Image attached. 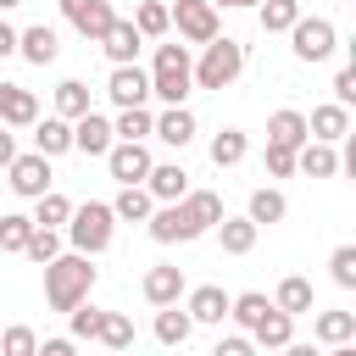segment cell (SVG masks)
I'll list each match as a JSON object with an SVG mask.
<instances>
[{
  "label": "cell",
  "instance_id": "1",
  "mask_svg": "<svg viewBox=\"0 0 356 356\" xmlns=\"http://www.w3.org/2000/svg\"><path fill=\"white\" fill-rule=\"evenodd\" d=\"M89 289H95V267H89V256L61 250V256L44 267V300H50V312H72V306H83Z\"/></svg>",
  "mask_w": 356,
  "mask_h": 356
},
{
  "label": "cell",
  "instance_id": "2",
  "mask_svg": "<svg viewBox=\"0 0 356 356\" xmlns=\"http://www.w3.org/2000/svg\"><path fill=\"white\" fill-rule=\"evenodd\" d=\"M189 44H156V61H150V95L161 106H184L189 89H195V72H189Z\"/></svg>",
  "mask_w": 356,
  "mask_h": 356
},
{
  "label": "cell",
  "instance_id": "3",
  "mask_svg": "<svg viewBox=\"0 0 356 356\" xmlns=\"http://www.w3.org/2000/svg\"><path fill=\"white\" fill-rule=\"evenodd\" d=\"M61 234H67V245L78 256H100L111 245V234H117V217H111L106 200H83V206H72V217H67Z\"/></svg>",
  "mask_w": 356,
  "mask_h": 356
},
{
  "label": "cell",
  "instance_id": "4",
  "mask_svg": "<svg viewBox=\"0 0 356 356\" xmlns=\"http://www.w3.org/2000/svg\"><path fill=\"white\" fill-rule=\"evenodd\" d=\"M189 72H195V89H228L245 72V44L228 39V33H217L211 44H200V61Z\"/></svg>",
  "mask_w": 356,
  "mask_h": 356
},
{
  "label": "cell",
  "instance_id": "5",
  "mask_svg": "<svg viewBox=\"0 0 356 356\" xmlns=\"http://www.w3.org/2000/svg\"><path fill=\"white\" fill-rule=\"evenodd\" d=\"M334 44H339V28H334L328 17H306V11H300V22L289 28V50H295V61H328Z\"/></svg>",
  "mask_w": 356,
  "mask_h": 356
},
{
  "label": "cell",
  "instance_id": "6",
  "mask_svg": "<svg viewBox=\"0 0 356 356\" xmlns=\"http://www.w3.org/2000/svg\"><path fill=\"white\" fill-rule=\"evenodd\" d=\"M167 22L178 28L184 44H211L217 39V6H206V0H172Z\"/></svg>",
  "mask_w": 356,
  "mask_h": 356
},
{
  "label": "cell",
  "instance_id": "7",
  "mask_svg": "<svg viewBox=\"0 0 356 356\" xmlns=\"http://www.w3.org/2000/svg\"><path fill=\"white\" fill-rule=\"evenodd\" d=\"M145 234H150L156 245H189V239H200V228H195V217L184 211V200L156 206V211L145 217Z\"/></svg>",
  "mask_w": 356,
  "mask_h": 356
},
{
  "label": "cell",
  "instance_id": "8",
  "mask_svg": "<svg viewBox=\"0 0 356 356\" xmlns=\"http://www.w3.org/2000/svg\"><path fill=\"white\" fill-rule=\"evenodd\" d=\"M61 17L89 39V44H100L106 39V28L117 22V11H111V0H61Z\"/></svg>",
  "mask_w": 356,
  "mask_h": 356
},
{
  "label": "cell",
  "instance_id": "9",
  "mask_svg": "<svg viewBox=\"0 0 356 356\" xmlns=\"http://www.w3.org/2000/svg\"><path fill=\"white\" fill-rule=\"evenodd\" d=\"M106 95H111V106H117V111H134V106H145V100H150V72H145L139 61H134V67H111Z\"/></svg>",
  "mask_w": 356,
  "mask_h": 356
},
{
  "label": "cell",
  "instance_id": "10",
  "mask_svg": "<svg viewBox=\"0 0 356 356\" xmlns=\"http://www.w3.org/2000/svg\"><path fill=\"white\" fill-rule=\"evenodd\" d=\"M6 184H11V195H22V200H39V195H50V161L44 156H17L11 167H6Z\"/></svg>",
  "mask_w": 356,
  "mask_h": 356
},
{
  "label": "cell",
  "instance_id": "11",
  "mask_svg": "<svg viewBox=\"0 0 356 356\" xmlns=\"http://www.w3.org/2000/svg\"><path fill=\"white\" fill-rule=\"evenodd\" d=\"M106 172H111L122 189L145 184V178H150V145H111V150H106Z\"/></svg>",
  "mask_w": 356,
  "mask_h": 356
},
{
  "label": "cell",
  "instance_id": "12",
  "mask_svg": "<svg viewBox=\"0 0 356 356\" xmlns=\"http://www.w3.org/2000/svg\"><path fill=\"white\" fill-rule=\"evenodd\" d=\"M145 300L150 306H178L184 295H189V278H184V267H172V261H161V267H150L145 273Z\"/></svg>",
  "mask_w": 356,
  "mask_h": 356
},
{
  "label": "cell",
  "instance_id": "13",
  "mask_svg": "<svg viewBox=\"0 0 356 356\" xmlns=\"http://www.w3.org/2000/svg\"><path fill=\"white\" fill-rule=\"evenodd\" d=\"M228 289H217V284H200V289H189L178 306L189 312V323H206V328H217V323H228Z\"/></svg>",
  "mask_w": 356,
  "mask_h": 356
},
{
  "label": "cell",
  "instance_id": "14",
  "mask_svg": "<svg viewBox=\"0 0 356 356\" xmlns=\"http://www.w3.org/2000/svg\"><path fill=\"white\" fill-rule=\"evenodd\" d=\"M145 195H150L156 206H172V200H184V195H189V172H184L178 161H150Z\"/></svg>",
  "mask_w": 356,
  "mask_h": 356
},
{
  "label": "cell",
  "instance_id": "15",
  "mask_svg": "<svg viewBox=\"0 0 356 356\" xmlns=\"http://www.w3.org/2000/svg\"><path fill=\"white\" fill-rule=\"evenodd\" d=\"M39 122V95L22 83H0V128H33Z\"/></svg>",
  "mask_w": 356,
  "mask_h": 356
},
{
  "label": "cell",
  "instance_id": "16",
  "mask_svg": "<svg viewBox=\"0 0 356 356\" xmlns=\"http://www.w3.org/2000/svg\"><path fill=\"white\" fill-rule=\"evenodd\" d=\"M17 56H22L28 67H50V61L61 56V39H56V28H50V22H33V28H22V33H17Z\"/></svg>",
  "mask_w": 356,
  "mask_h": 356
},
{
  "label": "cell",
  "instance_id": "17",
  "mask_svg": "<svg viewBox=\"0 0 356 356\" xmlns=\"http://www.w3.org/2000/svg\"><path fill=\"white\" fill-rule=\"evenodd\" d=\"M139 44H145V39H139V28H134L128 17H117V22L106 28V39H100V50H106L111 67H134V61H139Z\"/></svg>",
  "mask_w": 356,
  "mask_h": 356
},
{
  "label": "cell",
  "instance_id": "18",
  "mask_svg": "<svg viewBox=\"0 0 356 356\" xmlns=\"http://www.w3.org/2000/svg\"><path fill=\"white\" fill-rule=\"evenodd\" d=\"M312 134H306V111H295V106H278L273 117H267V145H278V150H300Z\"/></svg>",
  "mask_w": 356,
  "mask_h": 356
},
{
  "label": "cell",
  "instance_id": "19",
  "mask_svg": "<svg viewBox=\"0 0 356 356\" xmlns=\"http://www.w3.org/2000/svg\"><path fill=\"white\" fill-rule=\"evenodd\" d=\"M117 139H111V117H100V111H83L78 122H72V150H83V156H106Z\"/></svg>",
  "mask_w": 356,
  "mask_h": 356
},
{
  "label": "cell",
  "instance_id": "20",
  "mask_svg": "<svg viewBox=\"0 0 356 356\" xmlns=\"http://www.w3.org/2000/svg\"><path fill=\"white\" fill-rule=\"evenodd\" d=\"M306 134L317 139V145H339L345 134H350V111L345 106H312V117H306Z\"/></svg>",
  "mask_w": 356,
  "mask_h": 356
},
{
  "label": "cell",
  "instance_id": "21",
  "mask_svg": "<svg viewBox=\"0 0 356 356\" xmlns=\"http://www.w3.org/2000/svg\"><path fill=\"white\" fill-rule=\"evenodd\" d=\"M67 150H72V122H61L56 111L39 117V122H33V156L56 161V156H67Z\"/></svg>",
  "mask_w": 356,
  "mask_h": 356
},
{
  "label": "cell",
  "instance_id": "22",
  "mask_svg": "<svg viewBox=\"0 0 356 356\" xmlns=\"http://www.w3.org/2000/svg\"><path fill=\"white\" fill-rule=\"evenodd\" d=\"M150 139H161V145H172V150H184V145L195 139V111H189V106H167V111L156 117V128H150Z\"/></svg>",
  "mask_w": 356,
  "mask_h": 356
},
{
  "label": "cell",
  "instance_id": "23",
  "mask_svg": "<svg viewBox=\"0 0 356 356\" xmlns=\"http://www.w3.org/2000/svg\"><path fill=\"white\" fill-rule=\"evenodd\" d=\"M245 339H250L256 350H284V345L295 339V317H284L278 306H267V317H261V323H256Z\"/></svg>",
  "mask_w": 356,
  "mask_h": 356
},
{
  "label": "cell",
  "instance_id": "24",
  "mask_svg": "<svg viewBox=\"0 0 356 356\" xmlns=\"http://www.w3.org/2000/svg\"><path fill=\"white\" fill-rule=\"evenodd\" d=\"M295 172H306V178H334V172H339V150L306 139V145L295 150Z\"/></svg>",
  "mask_w": 356,
  "mask_h": 356
},
{
  "label": "cell",
  "instance_id": "25",
  "mask_svg": "<svg viewBox=\"0 0 356 356\" xmlns=\"http://www.w3.org/2000/svg\"><path fill=\"white\" fill-rule=\"evenodd\" d=\"M273 306L284 312V317H306V312H317V300H312V284L306 278H278V289H273Z\"/></svg>",
  "mask_w": 356,
  "mask_h": 356
},
{
  "label": "cell",
  "instance_id": "26",
  "mask_svg": "<svg viewBox=\"0 0 356 356\" xmlns=\"http://www.w3.org/2000/svg\"><path fill=\"white\" fill-rule=\"evenodd\" d=\"M150 128H156L150 106H134V111H117V117H111V139H117V145H145Z\"/></svg>",
  "mask_w": 356,
  "mask_h": 356
},
{
  "label": "cell",
  "instance_id": "27",
  "mask_svg": "<svg viewBox=\"0 0 356 356\" xmlns=\"http://www.w3.org/2000/svg\"><path fill=\"white\" fill-rule=\"evenodd\" d=\"M256 228H273V222H284L289 217V200H284V189H273V184H261L256 195H250V211H245Z\"/></svg>",
  "mask_w": 356,
  "mask_h": 356
},
{
  "label": "cell",
  "instance_id": "28",
  "mask_svg": "<svg viewBox=\"0 0 356 356\" xmlns=\"http://www.w3.org/2000/svg\"><path fill=\"white\" fill-rule=\"evenodd\" d=\"M256 234H261V228H256L250 217H222V222H217V245H222L228 256H250V250H256Z\"/></svg>",
  "mask_w": 356,
  "mask_h": 356
},
{
  "label": "cell",
  "instance_id": "29",
  "mask_svg": "<svg viewBox=\"0 0 356 356\" xmlns=\"http://www.w3.org/2000/svg\"><path fill=\"white\" fill-rule=\"evenodd\" d=\"M83 111H95V106H89V83H83V78H61V83H56V117H61V122H78Z\"/></svg>",
  "mask_w": 356,
  "mask_h": 356
},
{
  "label": "cell",
  "instance_id": "30",
  "mask_svg": "<svg viewBox=\"0 0 356 356\" xmlns=\"http://www.w3.org/2000/svg\"><path fill=\"white\" fill-rule=\"evenodd\" d=\"M184 211L195 217V228H200V234H206V228H217V222L228 217V211H222V195H217V189H189V195H184Z\"/></svg>",
  "mask_w": 356,
  "mask_h": 356
},
{
  "label": "cell",
  "instance_id": "31",
  "mask_svg": "<svg viewBox=\"0 0 356 356\" xmlns=\"http://www.w3.org/2000/svg\"><path fill=\"white\" fill-rule=\"evenodd\" d=\"M150 334L172 350V345H184V339L195 334V323H189V312H184V306H156V328H150Z\"/></svg>",
  "mask_w": 356,
  "mask_h": 356
},
{
  "label": "cell",
  "instance_id": "32",
  "mask_svg": "<svg viewBox=\"0 0 356 356\" xmlns=\"http://www.w3.org/2000/svg\"><path fill=\"white\" fill-rule=\"evenodd\" d=\"M312 334L323 345H350L356 339V312H317L312 317Z\"/></svg>",
  "mask_w": 356,
  "mask_h": 356
},
{
  "label": "cell",
  "instance_id": "33",
  "mask_svg": "<svg viewBox=\"0 0 356 356\" xmlns=\"http://www.w3.org/2000/svg\"><path fill=\"white\" fill-rule=\"evenodd\" d=\"M111 206V217L117 222H145L150 211H156V200L145 195V184H134V189H117V200H106Z\"/></svg>",
  "mask_w": 356,
  "mask_h": 356
},
{
  "label": "cell",
  "instance_id": "34",
  "mask_svg": "<svg viewBox=\"0 0 356 356\" xmlns=\"http://www.w3.org/2000/svg\"><path fill=\"white\" fill-rule=\"evenodd\" d=\"M256 22H261V33H289L300 22V0H261Z\"/></svg>",
  "mask_w": 356,
  "mask_h": 356
},
{
  "label": "cell",
  "instance_id": "35",
  "mask_svg": "<svg viewBox=\"0 0 356 356\" xmlns=\"http://www.w3.org/2000/svg\"><path fill=\"white\" fill-rule=\"evenodd\" d=\"M250 156V139L239 134V128H222V134H211V167H239Z\"/></svg>",
  "mask_w": 356,
  "mask_h": 356
},
{
  "label": "cell",
  "instance_id": "36",
  "mask_svg": "<svg viewBox=\"0 0 356 356\" xmlns=\"http://www.w3.org/2000/svg\"><path fill=\"white\" fill-rule=\"evenodd\" d=\"M267 306H273V300H267L261 289H245V295H234V300H228V317L239 323V334H250V328L267 317Z\"/></svg>",
  "mask_w": 356,
  "mask_h": 356
},
{
  "label": "cell",
  "instance_id": "37",
  "mask_svg": "<svg viewBox=\"0 0 356 356\" xmlns=\"http://www.w3.org/2000/svg\"><path fill=\"white\" fill-rule=\"evenodd\" d=\"M128 22L139 28V39H167V33H172V22H167V6H161V0H139V11H134Z\"/></svg>",
  "mask_w": 356,
  "mask_h": 356
},
{
  "label": "cell",
  "instance_id": "38",
  "mask_svg": "<svg viewBox=\"0 0 356 356\" xmlns=\"http://www.w3.org/2000/svg\"><path fill=\"white\" fill-rule=\"evenodd\" d=\"M67 217H72V200H67V195H56V189H50V195H39V200H33V228H56V234H61V228H67Z\"/></svg>",
  "mask_w": 356,
  "mask_h": 356
},
{
  "label": "cell",
  "instance_id": "39",
  "mask_svg": "<svg viewBox=\"0 0 356 356\" xmlns=\"http://www.w3.org/2000/svg\"><path fill=\"white\" fill-rule=\"evenodd\" d=\"M95 339H100L106 350H128V345H134V317H128V312H106Z\"/></svg>",
  "mask_w": 356,
  "mask_h": 356
},
{
  "label": "cell",
  "instance_id": "40",
  "mask_svg": "<svg viewBox=\"0 0 356 356\" xmlns=\"http://www.w3.org/2000/svg\"><path fill=\"white\" fill-rule=\"evenodd\" d=\"M28 234H33V217H22V211H0V250H11V256H22V245H28Z\"/></svg>",
  "mask_w": 356,
  "mask_h": 356
},
{
  "label": "cell",
  "instance_id": "41",
  "mask_svg": "<svg viewBox=\"0 0 356 356\" xmlns=\"http://www.w3.org/2000/svg\"><path fill=\"white\" fill-rule=\"evenodd\" d=\"M22 256H28V261H39V267H50V261L61 256V234H56V228H33V234H28V245H22Z\"/></svg>",
  "mask_w": 356,
  "mask_h": 356
},
{
  "label": "cell",
  "instance_id": "42",
  "mask_svg": "<svg viewBox=\"0 0 356 356\" xmlns=\"http://www.w3.org/2000/svg\"><path fill=\"white\" fill-rule=\"evenodd\" d=\"M100 317H106V312L89 306V300L72 306V312H67V339H95V334H100Z\"/></svg>",
  "mask_w": 356,
  "mask_h": 356
},
{
  "label": "cell",
  "instance_id": "43",
  "mask_svg": "<svg viewBox=\"0 0 356 356\" xmlns=\"http://www.w3.org/2000/svg\"><path fill=\"white\" fill-rule=\"evenodd\" d=\"M328 278H334L339 289H356V245H334V256H328Z\"/></svg>",
  "mask_w": 356,
  "mask_h": 356
},
{
  "label": "cell",
  "instance_id": "44",
  "mask_svg": "<svg viewBox=\"0 0 356 356\" xmlns=\"http://www.w3.org/2000/svg\"><path fill=\"white\" fill-rule=\"evenodd\" d=\"M39 350V334L28 328V323H11L6 334H0V356H33Z\"/></svg>",
  "mask_w": 356,
  "mask_h": 356
},
{
  "label": "cell",
  "instance_id": "45",
  "mask_svg": "<svg viewBox=\"0 0 356 356\" xmlns=\"http://www.w3.org/2000/svg\"><path fill=\"white\" fill-rule=\"evenodd\" d=\"M261 167H267V178H289V172H295V150H278V145H267Z\"/></svg>",
  "mask_w": 356,
  "mask_h": 356
},
{
  "label": "cell",
  "instance_id": "46",
  "mask_svg": "<svg viewBox=\"0 0 356 356\" xmlns=\"http://www.w3.org/2000/svg\"><path fill=\"white\" fill-rule=\"evenodd\" d=\"M350 100H356V67H339L334 72V106L350 111Z\"/></svg>",
  "mask_w": 356,
  "mask_h": 356
},
{
  "label": "cell",
  "instance_id": "47",
  "mask_svg": "<svg viewBox=\"0 0 356 356\" xmlns=\"http://www.w3.org/2000/svg\"><path fill=\"white\" fill-rule=\"evenodd\" d=\"M211 356H256V345H250L245 334H222V339L211 345Z\"/></svg>",
  "mask_w": 356,
  "mask_h": 356
},
{
  "label": "cell",
  "instance_id": "48",
  "mask_svg": "<svg viewBox=\"0 0 356 356\" xmlns=\"http://www.w3.org/2000/svg\"><path fill=\"white\" fill-rule=\"evenodd\" d=\"M33 356H78V339H39Z\"/></svg>",
  "mask_w": 356,
  "mask_h": 356
},
{
  "label": "cell",
  "instance_id": "49",
  "mask_svg": "<svg viewBox=\"0 0 356 356\" xmlns=\"http://www.w3.org/2000/svg\"><path fill=\"white\" fill-rule=\"evenodd\" d=\"M11 161H17V134L0 128V167H11Z\"/></svg>",
  "mask_w": 356,
  "mask_h": 356
},
{
  "label": "cell",
  "instance_id": "50",
  "mask_svg": "<svg viewBox=\"0 0 356 356\" xmlns=\"http://www.w3.org/2000/svg\"><path fill=\"white\" fill-rule=\"evenodd\" d=\"M6 56H17V28L0 17V61H6Z\"/></svg>",
  "mask_w": 356,
  "mask_h": 356
},
{
  "label": "cell",
  "instance_id": "51",
  "mask_svg": "<svg viewBox=\"0 0 356 356\" xmlns=\"http://www.w3.org/2000/svg\"><path fill=\"white\" fill-rule=\"evenodd\" d=\"M206 6H228V11H250V6H261V0H206Z\"/></svg>",
  "mask_w": 356,
  "mask_h": 356
},
{
  "label": "cell",
  "instance_id": "52",
  "mask_svg": "<svg viewBox=\"0 0 356 356\" xmlns=\"http://www.w3.org/2000/svg\"><path fill=\"white\" fill-rule=\"evenodd\" d=\"M278 356H317V350H312V345H295V339H289V345H284Z\"/></svg>",
  "mask_w": 356,
  "mask_h": 356
},
{
  "label": "cell",
  "instance_id": "53",
  "mask_svg": "<svg viewBox=\"0 0 356 356\" xmlns=\"http://www.w3.org/2000/svg\"><path fill=\"white\" fill-rule=\"evenodd\" d=\"M328 356H356V345H328Z\"/></svg>",
  "mask_w": 356,
  "mask_h": 356
},
{
  "label": "cell",
  "instance_id": "54",
  "mask_svg": "<svg viewBox=\"0 0 356 356\" xmlns=\"http://www.w3.org/2000/svg\"><path fill=\"white\" fill-rule=\"evenodd\" d=\"M17 6H22V0H0V17H6V11H17Z\"/></svg>",
  "mask_w": 356,
  "mask_h": 356
},
{
  "label": "cell",
  "instance_id": "55",
  "mask_svg": "<svg viewBox=\"0 0 356 356\" xmlns=\"http://www.w3.org/2000/svg\"><path fill=\"white\" fill-rule=\"evenodd\" d=\"M111 356H128V350H111Z\"/></svg>",
  "mask_w": 356,
  "mask_h": 356
}]
</instances>
